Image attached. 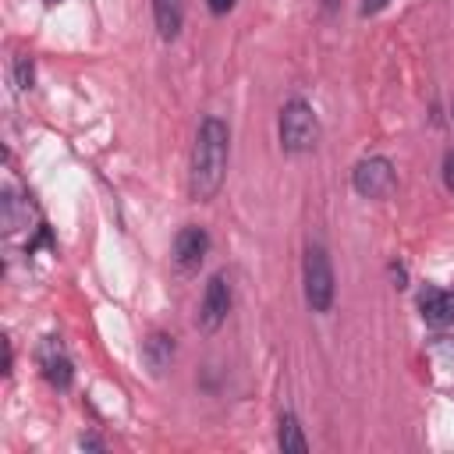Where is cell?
Listing matches in <instances>:
<instances>
[{
  "instance_id": "6da1fadb",
  "label": "cell",
  "mask_w": 454,
  "mask_h": 454,
  "mask_svg": "<svg viewBox=\"0 0 454 454\" xmlns=\"http://www.w3.org/2000/svg\"><path fill=\"white\" fill-rule=\"evenodd\" d=\"M227 160H231V128L223 117L206 114L195 128V145H192V163H188L192 202L216 199V192L223 188V177H227Z\"/></svg>"
},
{
  "instance_id": "7a4b0ae2",
  "label": "cell",
  "mask_w": 454,
  "mask_h": 454,
  "mask_svg": "<svg viewBox=\"0 0 454 454\" xmlns=\"http://www.w3.org/2000/svg\"><path fill=\"white\" fill-rule=\"evenodd\" d=\"M277 135H280V149L291 153V156L316 149V142H319V117H316L312 103L301 99V96H291V99L280 106Z\"/></svg>"
},
{
  "instance_id": "3957f363",
  "label": "cell",
  "mask_w": 454,
  "mask_h": 454,
  "mask_svg": "<svg viewBox=\"0 0 454 454\" xmlns=\"http://www.w3.org/2000/svg\"><path fill=\"white\" fill-rule=\"evenodd\" d=\"M301 287H305V305L319 316H326L333 309L337 298V277H333V262L326 255L323 245H309L305 259H301Z\"/></svg>"
},
{
  "instance_id": "277c9868",
  "label": "cell",
  "mask_w": 454,
  "mask_h": 454,
  "mask_svg": "<svg viewBox=\"0 0 454 454\" xmlns=\"http://www.w3.org/2000/svg\"><path fill=\"white\" fill-rule=\"evenodd\" d=\"M394 184H397V170L387 156H365L351 170V188L362 199H383L394 192Z\"/></svg>"
},
{
  "instance_id": "5b68a950",
  "label": "cell",
  "mask_w": 454,
  "mask_h": 454,
  "mask_svg": "<svg viewBox=\"0 0 454 454\" xmlns=\"http://www.w3.org/2000/svg\"><path fill=\"white\" fill-rule=\"evenodd\" d=\"M227 312H231V280H227V273L220 270V273H213L209 280H206V287H202V301H199V330H206V333H216L220 326H223V319H227Z\"/></svg>"
},
{
  "instance_id": "8992f818",
  "label": "cell",
  "mask_w": 454,
  "mask_h": 454,
  "mask_svg": "<svg viewBox=\"0 0 454 454\" xmlns=\"http://www.w3.org/2000/svg\"><path fill=\"white\" fill-rule=\"evenodd\" d=\"M170 252H174V266L181 273H195L209 255V231L199 227V223H184L174 234V248Z\"/></svg>"
},
{
  "instance_id": "52a82bcc",
  "label": "cell",
  "mask_w": 454,
  "mask_h": 454,
  "mask_svg": "<svg viewBox=\"0 0 454 454\" xmlns=\"http://www.w3.org/2000/svg\"><path fill=\"white\" fill-rule=\"evenodd\" d=\"M35 358H39V369H43V376H46L50 387H57V390H67V387H71L74 365H71V358H67V351H64V344H60L57 337H46V340L39 344Z\"/></svg>"
},
{
  "instance_id": "ba28073f",
  "label": "cell",
  "mask_w": 454,
  "mask_h": 454,
  "mask_svg": "<svg viewBox=\"0 0 454 454\" xmlns=\"http://www.w3.org/2000/svg\"><path fill=\"white\" fill-rule=\"evenodd\" d=\"M419 312L429 326H454V291L422 287L419 291Z\"/></svg>"
},
{
  "instance_id": "9c48e42d",
  "label": "cell",
  "mask_w": 454,
  "mask_h": 454,
  "mask_svg": "<svg viewBox=\"0 0 454 454\" xmlns=\"http://www.w3.org/2000/svg\"><path fill=\"white\" fill-rule=\"evenodd\" d=\"M174 337L170 333H163V330H156V333H149L145 340H142V362L149 365V372L153 376H160L167 365H170V358H174Z\"/></svg>"
},
{
  "instance_id": "30bf717a",
  "label": "cell",
  "mask_w": 454,
  "mask_h": 454,
  "mask_svg": "<svg viewBox=\"0 0 454 454\" xmlns=\"http://www.w3.org/2000/svg\"><path fill=\"white\" fill-rule=\"evenodd\" d=\"M153 21H156V32L160 39H177L181 25H184V7L181 0H153Z\"/></svg>"
},
{
  "instance_id": "8fae6325",
  "label": "cell",
  "mask_w": 454,
  "mask_h": 454,
  "mask_svg": "<svg viewBox=\"0 0 454 454\" xmlns=\"http://www.w3.org/2000/svg\"><path fill=\"white\" fill-rule=\"evenodd\" d=\"M277 447L280 450H294V454H305L309 450V440L301 433V422L294 411H284L280 422H277Z\"/></svg>"
},
{
  "instance_id": "7c38bea8",
  "label": "cell",
  "mask_w": 454,
  "mask_h": 454,
  "mask_svg": "<svg viewBox=\"0 0 454 454\" xmlns=\"http://www.w3.org/2000/svg\"><path fill=\"white\" fill-rule=\"evenodd\" d=\"M14 82H18V89H21V92H28V89H32L35 71H32V60H28V57H18V60H14Z\"/></svg>"
},
{
  "instance_id": "4fadbf2b",
  "label": "cell",
  "mask_w": 454,
  "mask_h": 454,
  "mask_svg": "<svg viewBox=\"0 0 454 454\" xmlns=\"http://www.w3.org/2000/svg\"><path fill=\"white\" fill-rule=\"evenodd\" d=\"M234 4H238V0H206V7H209V14H216V18H223V14H231V11H234Z\"/></svg>"
},
{
  "instance_id": "5bb4252c",
  "label": "cell",
  "mask_w": 454,
  "mask_h": 454,
  "mask_svg": "<svg viewBox=\"0 0 454 454\" xmlns=\"http://www.w3.org/2000/svg\"><path fill=\"white\" fill-rule=\"evenodd\" d=\"M443 184L454 192V149L443 156Z\"/></svg>"
},
{
  "instance_id": "9a60e30c",
  "label": "cell",
  "mask_w": 454,
  "mask_h": 454,
  "mask_svg": "<svg viewBox=\"0 0 454 454\" xmlns=\"http://www.w3.org/2000/svg\"><path fill=\"white\" fill-rule=\"evenodd\" d=\"M78 447H89V450H106V443H103L99 436H92V433H85V436L78 440Z\"/></svg>"
},
{
  "instance_id": "2e32d148",
  "label": "cell",
  "mask_w": 454,
  "mask_h": 454,
  "mask_svg": "<svg viewBox=\"0 0 454 454\" xmlns=\"http://www.w3.org/2000/svg\"><path fill=\"white\" fill-rule=\"evenodd\" d=\"M390 0H362V14H380Z\"/></svg>"
},
{
  "instance_id": "e0dca14e",
  "label": "cell",
  "mask_w": 454,
  "mask_h": 454,
  "mask_svg": "<svg viewBox=\"0 0 454 454\" xmlns=\"http://www.w3.org/2000/svg\"><path fill=\"white\" fill-rule=\"evenodd\" d=\"M390 277H394V287H404V280H408L404 266H397V262H390Z\"/></svg>"
},
{
  "instance_id": "ac0fdd59",
  "label": "cell",
  "mask_w": 454,
  "mask_h": 454,
  "mask_svg": "<svg viewBox=\"0 0 454 454\" xmlns=\"http://www.w3.org/2000/svg\"><path fill=\"white\" fill-rule=\"evenodd\" d=\"M450 121H454V103H450Z\"/></svg>"
},
{
  "instance_id": "d6986e66",
  "label": "cell",
  "mask_w": 454,
  "mask_h": 454,
  "mask_svg": "<svg viewBox=\"0 0 454 454\" xmlns=\"http://www.w3.org/2000/svg\"><path fill=\"white\" fill-rule=\"evenodd\" d=\"M46 4H60V0H46Z\"/></svg>"
}]
</instances>
